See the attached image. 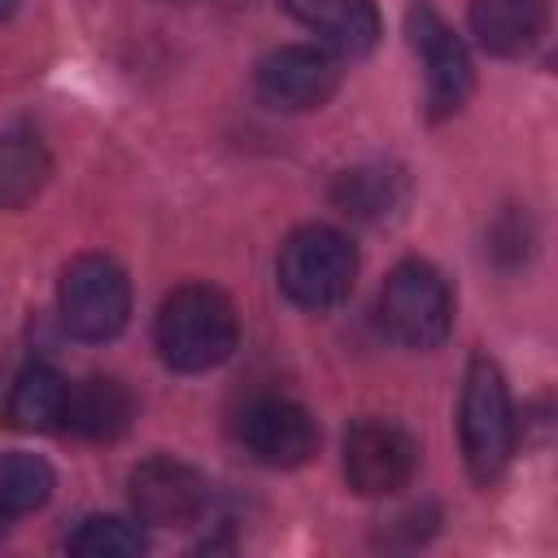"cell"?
Segmentation results:
<instances>
[{"label":"cell","mask_w":558,"mask_h":558,"mask_svg":"<svg viewBox=\"0 0 558 558\" xmlns=\"http://www.w3.org/2000/svg\"><path fill=\"white\" fill-rule=\"evenodd\" d=\"M475 39L493 57H523L545 35V0H471L466 9Z\"/></svg>","instance_id":"4fadbf2b"},{"label":"cell","mask_w":558,"mask_h":558,"mask_svg":"<svg viewBox=\"0 0 558 558\" xmlns=\"http://www.w3.org/2000/svg\"><path fill=\"white\" fill-rule=\"evenodd\" d=\"M135 418V397L113 375H87L70 388L65 401V427L83 440H118Z\"/></svg>","instance_id":"7c38bea8"},{"label":"cell","mask_w":558,"mask_h":558,"mask_svg":"<svg viewBox=\"0 0 558 558\" xmlns=\"http://www.w3.org/2000/svg\"><path fill=\"white\" fill-rule=\"evenodd\" d=\"M331 201L353 218H388L405 201V174L384 161L340 170L331 183Z\"/></svg>","instance_id":"9a60e30c"},{"label":"cell","mask_w":558,"mask_h":558,"mask_svg":"<svg viewBox=\"0 0 558 558\" xmlns=\"http://www.w3.org/2000/svg\"><path fill=\"white\" fill-rule=\"evenodd\" d=\"M235 436L244 445V453L262 466H301L314 458L318 449V423L305 405L288 401V397H257L244 405Z\"/></svg>","instance_id":"9c48e42d"},{"label":"cell","mask_w":558,"mask_h":558,"mask_svg":"<svg viewBox=\"0 0 558 558\" xmlns=\"http://www.w3.org/2000/svg\"><path fill=\"white\" fill-rule=\"evenodd\" d=\"M65 401H70L65 375L35 362L13 379L4 410H9V423L22 432H57L65 427Z\"/></svg>","instance_id":"5bb4252c"},{"label":"cell","mask_w":558,"mask_h":558,"mask_svg":"<svg viewBox=\"0 0 558 558\" xmlns=\"http://www.w3.org/2000/svg\"><path fill=\"white\" fill-rule=\"evenodd\" d=\"M458 436H462V458L475 484H488L506 471L514 453V405H510L506 375L488 353H475L466 362L462 401H458Z\"/></svg>","instance_id":"7a4b0ae2"},{"label":"cell","mask_w":558,"mask_h":558,"mask_svg":"<svg viewBox=\"0 0 558 558\" xmlns=\"http://www.w3.org/2000/svg\"><path fill=\"white\" fill-rule=\"evenodd\" d=\"M379 327L405 349H436L453 327V292L445 275L423 257L397 262L379 288Z\"/></svg>","instance_id":"277c9868"},{"label":"cell","mask_w":558,"mask_h":558,"mask_svg":"<svg viewBox=\"0 0 558 558\" xmlns=\"http://www.w3.org/2000/svg\"><path fill=\"white\" fill-rule=\"evenodd\" d=\"M418 445L388 418H362L344 436V480L362 497H388L410 484Z\"/></svg>","instance_id":"ba28073f"},{"label":"cell","mask_w":558,"mask_h":558,"mask_svg":"<svg viewBox=\"0 0 558 558\" xmlns=\"http://www.w3.org/2000/svg\"><path fill=\"white\" fill-rule=\"evenodd\" d=\"M153 336H157V353L170 371L201 375L231 357V349L240 340V318H235V305L218 288L183 283L161 301Z\"/></svg>","instance_id":"6da1fadb"},{"label":"cell","mask_w":558,"mask_h":558,"mask_svg":"<svg viewBox=\"0 0 558 558\" xmlns=\"http://www.w3.org/2000/svg\"><path fill=\"white\" fill-rule=\"evenodd\" d=\"M57 488V475L35 453H0V514H31Z\"/></svg>","instance_id":"e0dca14e"},{"label":"cell","mask_w":558,"mask_h":558,"mask_svg":"<svg viewBox=\"0 0 558 558\" xmlns=\"http://www.w3.org/2000/svg\"><path fill=\"white\" fill-rule=\"evenodd\" d=\"M340 70L323 48L283 44L257 61V96L275 109H318L336 96Z\"/></svg>","instance_id":"30bf717a"},{"label":"cell","mask_w":558,"mask_h":558,"mask_svg":"<svg viewBox=\"0 0 558 558\" xmlns=\"http://www.w3.org/2000/svg\"><path fill=\"white\" fill-rule=\"evenodd\" d=\"M275 275L292 305L331 310L349 296V288L357 279V248L344 231H336L327 222H310V227H296L279 244Z\"/></svg>","instance_id":"3957f363"},{"label":"cell","mask_w":558,"mask_h":558,"mask_svg":"<svg viewBox=\"0 0 558 558\" xmlns=\"http://www.w3.org/2000/svg\"><path fill=\"white\" fill-rule=\"evenodd\" d=\"M405 35H410V44H414V52L423 57V70H427V113L449 118L453 109H462V100L475 87L466 44L453 35V26L427 0H414L405 9Z\"/></svg>","instance_id":"8992f818"},{"label":"cell","mask_w":558,"mask_h":558,"mask_svg":"<svg viewBox=\"0 0 558 558\" xmlns=\"http://www.w3.org/2000/svg\"><path fill=\"white\" fill-rule=\"evenodd\" d=\"M48 148L31 131H0V209H22L48 183Z\"/></svg>","instance_id":"2e32d148"},{"label":"cell","mask_w":558,"mask_h":558,"mask_svg":"<svg viewBox=\"0 0 558 558\" xmlns=\"http://www.w3.org/2000/svg\"><path fill=\"white\" fill-rule=\"evenodd\" d=\"M126 493H131V510L140 523L148 527H187L205 514L209 506V484L196 466L179 462V458H166V453H153L144 458L131 480H126Z\"/></svg>","instance_id":"52a82bcc"},{"label":"cell","mask_w":558,"mask_h":558,"mask_svg":"<svg viewBox=\"0 0 558 558\" xmlns=\"http://www.w3.org/2000/svg\"><path fill=\"white\" fill-rule=\"evenodd\" d=\"M57 310H61V323H65L70 336H78V340H113L131 318L126 270L105 253H78L61 270Z\"/></svg>","instance_id":"5b68a950"},{"label":"cell","mask_w":558,"mask_h":558,"mask_svg":"<svg viewBox=\"0 0 558 558\" xmlns=\"http://www.w3.org/2000/svg\"><path fill=\"white\" fill-rule=\"evenodd\" d=\"M13 4H17V0H0V17H4V13H13Z\"/></svg>","instance_id":"d6986e66"},{"label":"cell","mask_w":558,"mask_h":558,"mask_svg":"<svg viewBox=\"0 0 558 558\" xmlns=\"http://www.w3.org/2000/svg\"><path fill=\"white\" fill-rule=\"evenodd\" d=\"M283 9L340 57H362L379 44L375 0H283Z\"/></svg>","instance_id":"8fae6325"},{"label":"cell","mask_w":558,"mask_h":558,"mask_svg":"<svg viewBox=\"0 0 558 558\" xmlns=\"http://www.w3.org/2000/svg\"><path fill=\"white\" fill-rule=\"evenodd\" d=\"M65 549L83 554V558H135V554H144V532L126 519L92 514L65 536Z\"/></svg>","instance_id":"ac0fdd59"}]
</instances>
